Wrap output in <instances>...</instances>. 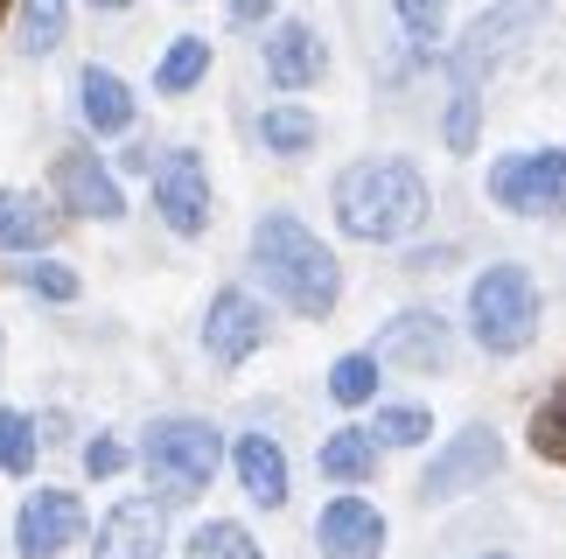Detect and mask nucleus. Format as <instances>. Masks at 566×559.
I'll return each instance as SVG.
<instances>
[{
  "instance_id": "obj_1",
  "label": "nucleus",
  "mask_w": 566,
  "mask_h": 559,
  "mask_svg": "<svg viewBox=\"0 0 566 559\" xmlns=\"http://www.w3.org/2000/svg\"><path fill=\"white\" fill-rule=\"evenodd\" d=\"M252 266H259V280H266V287L287 300L294 315H308V321L336 315V300H343L336 252L322 245L301 218H287V210H266V218H259V231H252Z\"/></svg>"
},
{
  "instance_id": "obj_2",
  "label": "nucleus",
  "mask_w": 566,
  "mask_h": 559,
  "mask_svg": "<svg viewBox=\"0 0 566 559\" xmlns=\"http://www.w3.org/2000/svg\"><path fill=\"white\" fill-rule=\"evenodd\" d=\"M336 224L364 245H399L427 224V182L420 168L399 161V155H378V161H357L336 176Z\"/></svg>"
},
{
  "instance_id": "obj_3",
  "label": "nucleus",
  "mask_w": 566,
  "mask_h": 559,
  "mask_svg": "<svg viewBox=\"0 0 566 559\" xmlns=\"http://www.w3.org/2000/svg\"><path fill=\"white\" fill-rule=\"evenodd\" d=\"M469 329L490 357H517L538 336V287L525 266H483L469 287Z\"/></svg>"
},
{
  "instance_id": "obj_4",
  "label": "nucleus",
  "mask_w": 566,
  "mask_h": 559,
  "mask_svg": "<svg viewBox=\"0 0 566 559\" xmlns=\"http://www.w3.org/2000/svg\"><path fill=\"white\" fill-rule=\"evenodd\" d=\"M140 462H147V483L161 489V497H203L217 462H224V441H217L210 420H155L140 441Z\"/></svg>"
},
{
  "instance_id": "obj_5",
  "label": "nucleus",
  "mask_w": 566,
  "mask_h": 559,
  "mask_svg": "<svg viewBox=\"0 0 566 559\" xmlns=\"http://www.w3.org/2000/svg\"><path fill=\"white\" fill-rule=\"evenodd\" d=\"M490 203L511 218H553L566 210V147H532L490 168Z\"/></svg>"
},
{
  "instance_id": "obj_6",
  "label": "nucleus",
  "mask_w": 566,
  "mask_h": 559,
  "mask_svg": "<svg viewBox=\"0 0 566 559\" xmlns=\"http://www.w3.org/2000/svg\"><path fill=\"white\" fill-rule=\"evenodd\" d=\"M532 21H538V0H504V8H490L483 21H469L462 50L448 56V71H454V92H475L490 63H504V56H511V42H525V29H532Z\"/></svg>"
},
{
  "instance_id": "obj_7",
  "label": "nucleus",
  "mask_w": 566,
  "mask_h": 559,
  "mask_svg": "<svg viewBox=\"0 0 566 559\" xmlns=\"http://www.w3.org/2000/svg\"><path fill=\"white\" fill-rule=\"evenodd\" d=\"M496 468H504V441H496V426H462V434L433 455V468L420 476V497L427 504H448V497H462V489L490 483Z\"/></svg>"
},
{
  "instance_id": "obj_8",
  "label": "nucleus",
  "mask_w": 566,
  "mask_h": 559,
  "mask_svg": "<svg viewBox=\"0 0 566 559\" xmlns=\"http://www.w3.org/2000/svg\"><path fill=\"white\" fill-rule=\"evenodd\" d=\"M378 363H399V371H448V357H454V336H448V321L433 315V308H412V315H391L385 321V336H378Z\"/></svg>"
},
{
  "instance_id": "obj_9",
  "label": "nucleus",
  "mask_w": 566,
  "mask_h": 559,
  "mask_svg": "<svg viewBox=\"0 0 566 559\" xmlns=\"http://www.w3.org/2000/svg\"><path fill=\"white\" fill-rule=\"evenodd\" d=\"M161 546H168V497H126L98 525L92 559H161Z\"/></svg>"
},
{
  "instance_id": "obj_10",
  "label": "nucleus",
  "mask_w": 566,
  "mask_h": 559,
  "mask_svg": "<svg viewBox=\"0 0 566 559\" xmlns=\"http://www.w3.org/2000/svg\"><path fill=\"white\" fill-rule=\"evenodd\" d=\"M155 210L168 218V231H182V239L210 231V176H203V161H196L189 147L155 168Z\"/></svg>"
},
{
  "instance_id": "obj_11",
  "label": "nucleus",
  "mask_w": 566,
  "mask_h": 559,
  "mask_svg": "<svg viewBox=\"0 0 566 559\" xmlns=\"http://www.w3.org/2000/svg\"><path fill=\"white\" fill-rule=\"evenodd\" d=\"M77 531H84V504L71 489H35V497L21 504L14 546H21V559H56L63 546H77Z\"/></svg>"
},
{
  "instance_id": "obj_12",
  "label": "nucleus",
  "mask_w": 566,
  "mask_h": 559,
  "mask_svg": "<svg viewBox=\"0 0 566 559\" xmlns=\"http://www.w3.org/2000/svg\"><path fill=\"white\" fill-rule=\"evenodd\" d=\"M203 342H210L217 363H245L259 342H266V308H259L245 287H224L203 315Z\"/></svg>"
},
{
  "instance_id": "obj_13",
  "label": "nucleus",
  "mask_w": 566,
  "mask_h": 559,
  "mask_svg": "<svg viewBox=\"0 0 566 559\" xmlns=\"http://www.w3.org/2000/svg\"><path fill=\"white\" fill-rule=\"evenodd\" d=\"M56 197L77 210V218H98V224H113L126 218V197H119V182L98 168V155H84V147H71V155H56Z\"/></svg>"
},
{
  "instance_id": "obj_14",
  "label": "nucleus",
  "mask_w": 566,
  "mask_h": 559,
  "mask_svg": "<svg viewBox=\"0 0 566 559\" xmlns=\"http://www.w3.org/2000/svg\"><path fill=\"white\" fill-rule=\"evenodd\" d=\"M315 539H322V559H378L385 552V518L364 497H336L322 510Z\"/></svg>"
},
{
  "instance_id": "obj_15",
  "label": "nucleus",
  "mask_w": 566,
  "mask_h": 559,
  "mask_svg": "<svg viewBox=\"0 0 566 559\" xmlns=\"http://www.w3.org/2000/svg\"><path fill=\"white\" fill-rule=\"evenodd\" d=\"M322 35L308 29V21H280V29L266 35V77L280 84V92H301V84L322 77Z\"/></svg>"
},
{
  "instance_id": "obj_16",
  "label": "nucleus",
  "mask_w": 566,
  "mask_h": 559,
  "mask_svg": "<svg viewBox=\"0 0 566 559\" xmlns=\"http://www.w3.org/2000/svg\"><path fill=\"white\" fill-rule=\"evenodd\" d=\"M231 462H238V483H245L252 504H266V510L287 504V455H280L266 434H245L231 447Z\"/></svg>"
},
{
  "instance_id": "obj_17",
  "label": "nucleus",
  "mask_w": 566,
  "mask_h": 559,
  "mask_svg": "<svg viewBox=\"0 0 566 559\" xmlns=\"http://www.w3.org/2000/svg\"><path fill=\"white\" fill-rule=\"evenodd\" d=\"M63 231V218L42 197H29V189H0V245L14 252H42Z\"/></svg>"
},
{
  "instance_id": "obj_18",
  "label": "nucleus",
  "mask_w": 566,
  "mask_h": 559,
  "mask_svg": "<svg viewBox=\"0 0 566 559\" xmlns=\"http://www.w3.org/2000/svg\"><path fill=\"white\" fill-rule=\"evenodd\" d=\"M77 98H84V119H92L98 134H126V126H134V92H126L113 71H98V63L77 77Z\"/></svg>"
},
{
  "instance_id": "obj_19",
  "label": "nucleus",
  "mask_w": 566,
  "mask_h": 559,
  "mask_svg": "<svg viewBox=\"0 0 566 559\" xmlns=\"http://www.w3.org/2000/svg\"><path fill=\"white\" fill-rule=\"evenodd\" d=\"M322 476H336V483H371V476H378V441H371V426H343V434L322 441Z\"/></svg>"
},
{
  "instance_id": "obj_20",
  "label": "nucleus",
  "mask_w": 566,
  "mask_h": 559,
  "mask_svg": "<svg viewBox=\"0 0 566 559\" xmlns=\"http://www.w3.org/2000/svg\"><path fill=\"white\" fill-rule=\"evenodd\" d=\"M532 455L566 468V384H553V392L532 405Z\"/></svg>"
},
{
  "instance_id": "obj_21",
  "label": "nucleus",
  "mask_w": 566,
  "mask_h": 559,
  "mask_svg": "<svg viewBox=\"0 0 566 559\" xmlns=\"http://www.w3.org/2000/svg\"><path fill=\"white\" fill-rule=\"evenodd\" d=\"M189 559H266V552H259V539H252L245 525L217 518V525H196L189 531Z\"/></svg>"
},
{
  "instance_id": "obj_22",
  "label": "nucleus",
  "mask_w": 566,
  "mask_h": 559,
  "mask_svg": "<svg viewBox=\"0 0 566 559\" xmlns=\"http://www.w3.org/2000/svg\"><path fill=\"white\" fill-rule=\"evenodd\" d=\"M203 71H210V42H203V35H182L176 50L161 56V71H155V84H161L168 98H176V92H189V84H203Z\"/></svg>"
},
{
  "instance_id": "obj_23",
  "label": "nucleus",
  "mask_w": 566,
  "mask_h": 559,
  "mask_svg": "<svg viewBox=\"0 0 566 559\" xmlns=\"http://www.w3.org/2000/svg\"><path fill=\"white\" fill-rule=\"evenodd\" d=\"M63 21H71L63 0H21V50H29V56H50L56 42H63Z\"/></svg>"
},
{
  "instance_id": "obj_24",
  "label": "nucleus",
  "mask_w": 566,
  "mask_h": 559,
  "mask_svg": "<svg viewBox=\"0 0 566 559\" xmlns=\"http://www.w3.org/2000/svg\"><path fill=\"white\" fill-rule=\"evenodd\" d=\"M433 434V413L427 405H385V413L371 420V441L378 447H420Z\"/></svg>"
},
{
  "instance_id": "obj_25",
  "label": "nucleus",
  "mask_w": 566,
  "mask_h": 559,
  "mask_svg": "<svg viewBox=\"0 0 566 559\" xmlns=\"http://www.w3.org/2000/svg\"><path fill=\"white\" fill-rule=\"evenodd\" d=\"M259 134H266L273 155H308V147H315V119L301 113V105H273V113L259 119Z\"/></svg>"
},
{
  "instance_id": "obj_26",
  "label": "nucleus",
  "mask_w": 566,
  "mask_h": 559,
  "mask_svg": "<svg viewBox=\"0 0 566 559\" xmlns=\"http://www.w3.org/2000/svg\"><path fill=\"white\" fill-rule=\"evenodd\" d=\"M371 392H378V357H371V350L336 357V371H329V399H336V405H364Z\"/></svg>"
},
{
  "instance_id": "obj_27",
  "label": "nucleus",
  "mask_w": 566,
  "mask_h": 559,
  "mask_svg": "<svg viewBox=\"0 0 566 559\" xmlns=\"http://www.w3.org/2000/svg\"><path fill=\"white\" fill-rule=\"evenodd\" d=\"M29 462H35V426L0 405V468H8V476H29Z\"/></svg>"
},
{
  "instance_id": "obj_28",
  "label": "nucleus",
  "mask_w": 566,
  "mask_h": 559,
  "mask_svg": "<svg viewBox=\"0 0 566 559\" xmlns=\"http://www.w3.org/2000/svg\"><path fill=\"white\" fill-rule=\"evenodd\" d=\"M399 8V29L420 42V50H433L441 42V21H448V0H391Z\"/></svg>"
},
{
  "instance_id": "obj_29",
  "label": "nucleus",
  "mask_w": 566,
  "mask_h": 559,
  "mask_svg": "<svg viewBox=\"0 0 566 559\" xmlns=\"http://www.w3.org/2000/svg\"><path fill=\"white\" fill-rule=\"evenodd\" d=\"M475 134H483V98H475V92H454V105H448V147H454V155H469Z\"/></svg>"
},
{
  "instance_id": "obj_30",
  "label": "nucleus",
  "mask_w": 566,
  "mask_h": 559,
  "mask_svg": "<svg viewBox=\"0 0 566 559\" xmlns=\"http://www.w3.org/2000/svg\"><path fill=\"white\" fill-rule=\"evenodd\" d=\"M21 280H29L35 294H50V300H77V273L71 266H21Z\"/></svg>"
},
{
  "instance_id": "obj_31",
  "label": "nucleus",
  "mask_w": 566,
  "mask_h": 559,
  "mask_svg": "<svg viewBox=\"0 0 566 559\" xmlns=\"http://www.w3.org/2000/svg\"><path fill=\"white\" fill-rule=\"evenodd\" d=\"M84 468H92V476H119V468H126V447L119 441H92V447H84Z\"/></svg>"
},
{
  "instance_id": "obj_32",
  "label": "nucleus",
  "mask_w": 566,
  "mask_h": 559,
  "mask_svg": "<svg viewBox=\"0 0 566 559\" xmlns=\"http://www.w3.org/2000/svg\"><path fill=\"white\" fill-rule=\"evenodd\" d=\"M273 0H231V21H266Z\"/></svg>"
},
{
  "instance_id": "obj_33",
  "label": "nucleus",
  "mask_w": 566,
  "mask_h": 559,
  "mask_svg": "<svg viewBox=\"0 0 566 559\" xmlns=\"http://www.w3.org/2000/svg\"><path fill=\"white\" fill-rule=\"evenodd\" d=\"M92 8H134V0H92Z\"/></svg>"
},
{
  "instance_id": "obj_34",
  "label": "nucleus",
  "mask_w": 566,
  "mask_h": 559,
  "mask_svg": "<svg viewBox=\"0 0 566 559\" xmlns=\"http://www.w3.org/2000/svg\"><path fill=\"white\" fill-rule=\"evenodd\" d=\"M483 559H511V552H483Z\"/></svg>"
},
{
  "instance_id": "obj_35",
  "label": "nucleus",
  "mask_w": 566,
  "mask_h": 559,
  "mask_svg": "<svg viewBox=\"0 0 566 559\" xmlns=\"http://www.w3.org/2000/svg\"><path fill=\"white\" fill-rule=\"evenodd\" d=\"M8 8H14V0H0V14H8Z\"/></svg>"
}]
</instances>
